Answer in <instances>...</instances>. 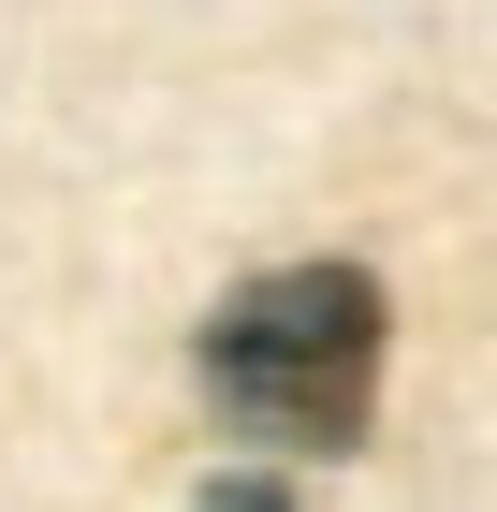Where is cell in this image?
I'll return each mask as SVG.
<instances>
[{
	"instance_id": "cell-2",
	"label": "cell",
	"mask_w": 497,
	"mask_h": 512,
	"mask_svg": "<svg viewBox=\"0 0 497 512\" xmlns=\"http://www.w3.org/2000/svg\"><path fill=\"white\" fill-rule=\"evenodd\" d=\"M205 512H293V483H278V469H220V483H205Z\"/></svg>"
},
{
	"instance_id": "cell-1",
	"label": "cell",
	"mask_w": 497,
	"mask_h": 512,
	"mask_svg": "<svg viewBox=\"0 0 497 512\" xmlns=\"http://www.w3.org/2000/svg\"><path fill=\"white\" fill-rule=\"evenodd\" d=\"M381 352H395V308L366 264H278L249 293H220L205 395L249 454H351L381 425Z\"/></svg>"
}]
</instances>
